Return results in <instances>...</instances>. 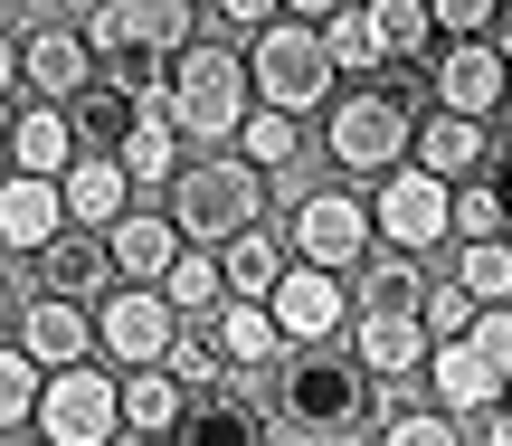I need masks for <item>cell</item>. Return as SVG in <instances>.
<instances>
[{
  "label": "cell",
  "instance_id": "1",
  "mask_svg": "<svg viewBox=\"0 0 512 446\" xmlns=\"http://www.w3.org/2000/svg\"><path fill=\"white\" fill-rule=\"evenodd\" d=\"M86 67L124 95H152L171 76V57L200 38V0H95L86 10Z\"/></svg>",
  "mask_w": 512,
  "mask_h": 446
},
{
  "label": "cell",
  "instance_id": "2",
  "mask_svg": "<svg viewBox=\"0 0 512 446\" xmlns=\"http://www.w3.org/2000/svg\"><path fill=\"white\" fill-rule=\"evenodd\" d=\"M266 418L285 446H361L370 437V380L351 361L294 352L285 371H266Z\"/></svg>",
  "mask_w": 512,
  "mask_h": 446
},
{
  "label": "cell",
  "instance_id": "3",
  "mask_svg": "<svg viewBox=\"0 0 512 446\" xmlns=\"http://www.w3.org/2000/svg\"><path fill=\"white\" fill-rule=\"evenodd\" d=\"M152 95H162V124L181 133V152H228V133L247 124V67L228 38H190Z\"/></svg>",
  "mask_w": 512,
  "mask_h": 446
},
{
  "label": "cell",
  "instance_id": "4",
  "mask_svg": "<svg viewBox=\"0 0 512 446\" xmlns=\"http://www.w3.org/2000/svg\"><path fill=\"white\" fill-rule=\"evenodd\" d=\"M152 209L181 228V247H228L238 228H266L275 190L256 181L238 152H200V162H181V171L162 181V200H152Z\"/></svg>",
  "mask_w": 512,
  "mask_h": 446
},
{
  "label": "cell",
  "instance_id": "5",
  "mask_svg": "<svg viewBox=\"0 0 512 446\" xmlns=\"http://www.w3.org/2000/svg\"><path fill=\"white\" fill-rule=\"evenodd\" d=\"M408 124H418L408 76H389V86H342L323 105V162L342 171V181H380V171L408 162Z\"/></svg>",
  "mask_w": 512,
  "mask_h": 446
},
{
  "label": "cell",
  "instance_id": "6",
  "mask_svg": "<svg viewBox=\"0 0 512 446\" xmlns=\"http://www.w3.org/2000/svg\"><path fill=\"white\" fill-rule=\"evenodd\" d=\"M418 380H427V409H437V418L494 409L503 380H512V304H475V323H465L456 342H427Z\"/></svg>",
  "mask_w": 512,
  "mask_h": 446
},
{
  "label": "cell",
  "instance_id": "7",
  "mask_svg": "<svg viewBox=\"0 0 512 446\" xmlns=\"http://www.w3.org/2000/svg\"><path fill=\"white\" fill-rule=\"evenodd\" d=\"M238 67H247V105H266V114H323L332 95H342V76H332V57H323V38L304 29V19H266V29L238 48Z\"/></svg>",
  "mask_w": 512,
  "mask_h": 446
},
{
  "label": "cell",
  "instance_id": "8",
  "mask_svg": "<svg viewBox=\"0 0 512 446\" xmlns=\"http://www.w3.org/2000/svg\"><path fill=\"white\" fill-rule=\"evenodd\" d=\"M29 437L38 446H114L124 418H114V371L105 361H67V371L38 380V409H29Z\"/></svg>",
  "mask_w": 512,
  "mask_h": 446
},
{
  "label": "cell",
  "instance_id": "9",
  "mask_svg": "<svg viewBox=\"0 0 512 446\" xmlns=\"http://www.w3.org/2000/svg\"><path fill=\"white\" fill-rule=\"evenodd\" d=\"M86 333H95V361H105V371H152V361L171 352V333H181V314H171L152 285H105V295L86 304Z\"/></svg>",
  "mask_w": 512,
  "mask_h": 446
},
{
  "label": "cell",
  "instance_id": "10",
  "mask_svg": "<svg viewBox=\"0 0 512 446\" xmlns=\"http://www.w3.org/2000/svg\"><path fill=\"white\" fill-rule=\"evenodd\" d=\"M285 257L294 266H323V276H351L370 257V209L361 190H294L285 209Z\"/></svg>",
  "mask_w": 512,
  "mask_h": 446
},
{
  "label": "cell",
  "instance_id": "11",
  "mask_svg": "<svg viewBox=\"0 0 512 446\" xmlns=\"http://www.w3.org/2000/svg\"><path fill=\"white\" fill-rule=\"evenodd\" d=\"M427 95H437V114H465V124H494L503 114V76H512V48L494 38H437V57H427Z\"/></svg>",
  "mask_w": 512,
  "mask_h": 446
},
{
  "label": "cell",
  "instance_id": "12",
  "mask_svg": "<svg viewBox=\"0 0 512 446\" xmlns=\"http://www.w3.org/2000/svg\"><path fill=\"white\" fill-rule=\"evenodd\" d=\"M266 323H275V342H285V352H323V342H342L351 295H342V276L285 257V276L266 285Z\"/></svg>",
  "mask_w": 512,
  "mask_h": 446
},
{
  "label": "cell",
  "instance_id": "13",
  "mask_svg": "<svg viewBox=\"0 0 512 446\" xmlns=\"http://www.w3.org/2000/svg\"><path fill=\"white\" fill-rule=\"evenodd\" d=\"M370 238L399 247V257H427V247H446V181H427V171H380L370 181Z\"/></svg>",
  "mask_w": 512,
  "mask_h": 446
},
{
  "label": "cell",
  "instance_id": "14",
  "mask_svg": "<svg viewBox=\"0 0 512 446\" xmlns=\"http://www.w3.org/2000/svg\"><path fill=\"white\" fill-rule=\"evenodd\" d=\"M171 446H285L275 418H266V371H247V380H228V390L190 399L181 428H171Z\"/></svg>",
  "mask_w": 512,
  "mask_h": 446
},
{
  "label": "cell",
  "instance_id": "15",
  "mask_svg": "<svg viewBox=\"0 0 512 446\" xmlns=\"http://www.w3.org/2000/svg\"><path fill=\"white\" fill-rule=\"evenodd\" d=\"M408 171H427V181H503L494 171V143H484V124H465V114H418L408 124Z\"/></svg>",
  "mask_w": 512,
  "mask_h": 446
},
{
  "label": "cell",
  "instance_id": "16",
  "mask_svg": "<svg viewBox=\"0 0 512 446\" xmlns=\"http://www.w3.org/2000/svg\"><path fill=\"white\" fill-rule=\"evenodd\" d=\"M86 76H95V67H86V38H76L67 19L19 29V105H67Z\"/></svg>",
  "mask_w": 512,
  "mask_h": 446
},
{
  "label": "cell",
  "instance_id": "17",
  "mask_svg": "<svg viewBox=\"0 0 512 446\" xmlns=\"http://www.w3.org/2000/svg\"><path fill=\"white\" fill-rule=\"evenodd\" d=\"M10 342L38 361V371H67V361H86V352H95V333H86V304H67V295H19V314H10Z\"/></svg>",
  "mask_w": 512,
  "mask_h": 446
},
{
  "label": "cell",
  "instance_id": "18",
  "mask_svg": "<svg viewBox=\"0 0 512 446\" xmlns=\"http://www.w3.org/2000/svg\"><path fill=\"white\" fill-rule=\"evenodd\" d=\"M95 238H105V257H114V285H162V266L181 257V228H171L152 200H133L124 219L95 228Z\"/></svg>",
  "mask_w": 512,
  "mask_h": 446
},
{
  "label": "cell",
  "instance_id": "19",
  "mask_svg": "<svg viewBox=\"0 0 512 446\" xmlns=\"http://www.w3.org/2000/svg\"><path fill=\"white\" fill-rule=\"evenodd\" d=\"M427 257H399V247H380L370 238V257L342 276V295H351V314H418V295H427Z\"/></svg>",
  "mask_w": 512,
  "mask_h": 446
},
{
  "label": "cell",
  "instance_id": "20",
  "mask_svg": "<svg viewBox=\"0 0 512 446\" xmlns=\"http://www.w3.org/2000/svg\"><path fill=\"white\" fill-rule=\"evenodd\" d=\"M342 342H351V371H361V380H408V371L427 361L418 314H351Z\"/></svg>",
  "mask_w": 512,
  "mask_h": 446
},
{
  "label": "cell",
  "instance_id": "21",
  "mask_svg": "<svg viewBox=\"0 0 512 446\" xmlns=\"http://www.w3.org/2000/svg\"><path fill=\"white\" fill-rule=\"evenodd\" d=\"M114 171H124V190H133V200H143V190L162 200V181L181 171V133L162 124V95H133V133L114 143Z\"/></svg>",
  "mask_w": 512,
  "mask_h": 446
},
{
  "label": "cell",
  "instance_id": "22",
  "mask_svg": "<svg viewBox=\"0 0 512 446\" xmlns=\"http://www.w3.org/2000/svg\"><path fill=\"white\" fill-rule=\"evenodd\" d=\"M114 285V257L95 228H57L48 247H38V295H67V304H95Z\"/></svg>",
  "mask_w": 512,
  "mask_h": 446
},
{
  "label": "cell",
  "instance_id": "23",
  "mask_svg": "<svg viewBox=\"0 0 512 446\" xmlns=\"http://www.w3.org/2000/svg\"><path fill=\"white\" fill-rule=\"evenodd\" d=\"M200 333H209V352H219V371H228V380L275 371V361H285V342H275L266 304H209V314H200Z\"/></svg>",
  "mask_w": 512,
  "mask_h": 446
},
{
  "label": "cell",
  "instance_id": "24",
  "mask_svg": "<svg viewBox=\"0 0 512 446\" xmlns=\"http://www.w3.org/2000/svg\"><path fill=\"white\" fill-rule=\"evenodd\" d=\"M133 209V190H124V171L105 162V152H76L67 171H57V219L67 228H114Z\"/></svg>",
  "mask_w": 512,
  "mask_h": 446
},
{
  "label": "cell",
  "instance_id": "25",
  "mask_svg": "<svg viewBox=\"0 0 512 446\" xmlns=\"http://www.w3.org/2000/svg\"><path fill=\"white\" fill-rule=\"evenodd\" d=\"M228 143H238V162H247L266 190H294V181H304V124H294V114L247 105V124L228 133Z\"/></svg>",
  "mask_w": 512,
  "mask_h": 446
},
{
  "label": "cell",
  "instance_id": "26",
  "mask_svg": "<svg viewBox=\"0 0 512 446\" xmlns=\"http://www.w3.org/2000/svg\"><path fill=\"white\" fill-rule=\"evenodd\" d=\"M57 181H19V171H0V257H38V247L57 238Z\"/></svg>",
  "mask_w": 512,
  "mask_h": 446
},
{
  "label": "cell",
  "instance_id": "27",
  "mask_svg": "<svg viewBox=\"0 0 512 446\" xmlns=\"http://www.w3.org/2000/svg\"><path fill=\"white\" fill-rule=\"evenodd\" d=\"M181 409H190V390L162 371V361H152V371H114V418H124V437H162L171 446Z\"/></svg>",
  "mask_w": 512,
  "mask_h": 446
},
{
  "label": "cell",
  "instance_id": "28",
  "mask_svg": "<svg viewBox=\"0 0 512 446\" xmlns=\"http://www.w3.org/2000/svg\"><path fill=\"white\" fill-rule=\"evenodd\" d=\"M76 162V133L57 105H10V171L19 181H57Z\"/></svg>",
  "mask_w": 512,
  "mask_h": 446
},
{
  "label": "cell",
  "instance_id": "29",
  "mask_svg": "<svg viewBox=\"0 0 512 446\" xmlns=\"http://www.w3.org/2000/svg\"><path fill=\"white\" fill-rule=\"evenodd\" d=\"M209 266H219L228 304H266V285L285 276V238H275V228H238L228 247H209Z\"/></svg>",
  "mask_w": 512,
  "mask_h": 446
},
{
  "label": "cell",
  "instance_id": "30",
  "mask_svg": "<svg viewBox=\"0 0 512 446\" xmlns=\"http://www.w3.org/2000/svg\"><path fill=\"white\" fill-rule=\"evenodd\" d=\"M370 38H380V76H418L427 57H437V29H427L418 0H361Z\"/></svg>",
  "mask_w": 512,
  "mask_h": 446
},
{
  "label": "cell",
  "instance_id": "31",
  "mask_svg": "<svg viewBox=\"0 0 512 446\" xmlns=\"http://www.w3.org/2000/svg\"><path fill=\"white\" fill-rule=\"evenodd\" d=\"M57 114H67L76 152H105V162H114V143L133 133V95H124V86H105V76H86V86H76Z\"/></svg>",
  "mask_w": 512,
  "mask_h": 446
},
{
  "label": "cell",
  "instance_id": "32",
  "mask_svg": "<svg viewBox=\"0 0 512 446\" xmlns=\"http://www.w3.org/2000/svg\"><path fill=\"white\" fill-rule=\"evenodd\" d=\"M152 295H162L181 323H200L209 304H228V295H219V266H209V247H181V257L162 266V285H152Z\"/></svg>",
  "mask_w": 512,
  "mask_h": 446
},
{
  "label": "cell",
  "instance_id": "33",
  "mask_svg": "<svg viewBox=\"0 0 512 446\" xmlns=\"http://www.w3.org/2000/svg\"><path fill=\"white\" fill-rule=\"evenodd\" d=\"M313 38H323L332 76H361V86H370V76H380V38H370L361 0H342V10H332V19H323V29H313Z\"/></svg>",
  "mask_w": 512,
  "mask_h": 446
},
{
  "label": "cell",
  "instance_id": "34",
  "mask_svg": "<svg viewBox=\"0 0 512 446\" xmlns=\"http://www.w3.org/2000/svg\"><path fill=\"white\" fill-rule=\"evenodd\" d=\"M446 285H456L465 304H503V295H512V247H503V238H465Z\"/></svg>",
  "mask_w": 512,
  "mask_h": 446
},
{
  "label": "cell",
  "instance_id": "35",
  "mask_svg": "<svg viewBox=\"0 0 512 446\" xmlns=\"http://www.w3.org/2000/svg\"><path fill=\"white\" fill-rule=\"evenodd\" d=\"M38 380H48V371H38V361L19 352V342H0V446H10V437H29V409H38Z\"/></svg>",
  "mask_w": 512,
  "mask_h": 446
},
{
  "label": "cell",
  "instance_id": "36",
  "mask_svg": "<svg viewBox=\"0 0 512 446\" xmlns=\"http://www.w3.org/2000/svg\"><path fill=\"white\" fill-rule=\"evenodd\" d=\"M446 238H503V181H456L446 190Z\"/></svg>",
  "mask_w": 512,
  "mask_h": 446
},
{
  "label": "cell",
  "instance_id": "37",
  "mask_svg": "<svg viewBox=\"0 0 512 446\" xmlns=\"http://www.w3.org/2000/svg\"><path fill=\"white\" fill-rule=\"evenodd\" d=\"M418 10H427V29H437V38H494V48H512L503 0H418Z\"/></svg>",
  "mask_w": 512,
  "mask_h": 446
},
{
  "label": "cell",
  "instance_id": "38",
  "mask_svg": "<svg viewBox=\"0 0 512 446\" xmlns=\"http://www.w3.org/2000/svg\"><path fill=\"white\" fill-rule=\"evenodd\" d=\"M370 446H456V418H437V409L380 418V428H370Z\"/></svg>",
  "mask_w": 512,
  "mask_h": 446
},
{
  "label": "cell",
  "instance_id": "39",
  "mask_svg": "<svg viewBox=\"0 0 512 446\" xmlns=\"http://www.w3.org/2000/svg\"><path fill=\"white\" fill-rule=\"evenodd\" d=\"M200 10H219V29H228V48H247V38L266 29V19H285V10H275V0H200Z\"/></svg>",
  "mask_w": 512,
  "mask_h": 446
},
{
  "label": "cell",
  "instance_id": "40",
  "mask_svg": "<svg viewBox=\"0 0 512 446\" xmlns=\"http://www.w3.org/2000/svg\"><path fill=\"white\" fill-rule=\"evenodd\" d=\"M456 446H512V418H503V399H494V409H475V418H456Z\"/></svg>",
  "mask_w": 512,
  "mask_h": 446
},
{
  "label": "cell",
  "instance_id": "41",
  "mask_svg": "<svg viewBox=\"0 0 512 446\" xmlns=\"http://www.w3.org/2000/svg\"><path fill=\"white\" fill-rule=\"evenodd\" d=\"M0 105H19V38L0 29Z\"/></svg>",
  "mask_w": 512,
  "mask_h": 446
},
{
  "label": "cell",
  "instance_id": "42",
  "mask_svg": "<svg viewBox=\"0 0 512 446\" xmlns=\"http://www.w3.org/2000/svg\"><path fill=\"white\" fill-rule=\"evenodd\" d=\"M10 314H19V266L0 257V342H10Z\"/></svg>",
  "mask_w": 512,
  "mask_h": 446
},
{
  "label": "cell",
  "instance_id": "43",
  "mask_svg": "<svg viewBox=\"0 0 512 446\" xmlns=\"http://www.w3.org/2000/svg\"><path fill=\"white\" fill-rule=\"evenodd\" d=\"M0 171H10V105H0Z\"/></svg>",
  "mask_w": 512,
  "mask_h": 446
},
{
  "label": "cell",
  "instance_id": "44",
  "mask_svg": "<svg viewBox=\"0 0 512 446\" xmlns=\"http://www.w3.org/2000/svg\"><path fill=\"white\" fill-rule=\"evenodd\" d=\"M114 446H162V437H114Z\"/></svg>",
  "mask_w": 512,
  "mask_h": 446
},
{
  "label": "cell",
  "instance_id": "45",
  "mask_svg": "<svg viewBox=\"0 0 512 446\" xmlns=\"http://www.w3.org/2000/svg\"><path fill=\"white\" fill-rule=\"evenodd\" d=\"M10 446H38V437H10Z\"/></svg>",
  "mask_w": 512,
  "mask_h": 446
}]
</instances>
